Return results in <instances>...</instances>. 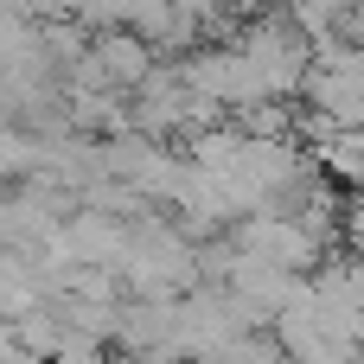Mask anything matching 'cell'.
Masks as SVG:
<instances>
[{"mask_svg": "<svg viewBox=\"0 0 364 364\" xmlns=\"http://www.w3.org/2000/svg\"><path fill=\"white\" fill-rule=\"evenodd\" d=\"M90 58L102 64V77H109L115 90H141V83L154 77V51H147V38H141V32H122V26L96 32V38H90Z\"/></svg>", "mask_w": 364, "mask_h": 364, "instance_id": "obj_1", "label": "cell"}]
</instances>
